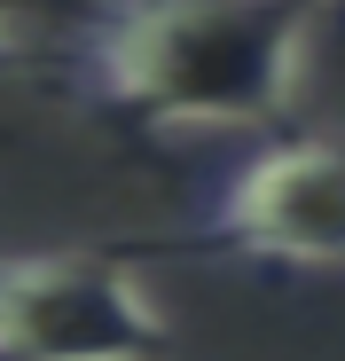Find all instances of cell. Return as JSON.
<instances>
[{"mask_svg":"<svg viewBox=\"0 0 345 361\" xmlns=\"http://www.w3.org/2000/svg\"><path fill=\"white\" fill-rule=\"evenodd\" d=\"M306 0H102L79 24V94L149 134L259 126L306 79Z\"/></svg>","mask_w":345,"mask_h":361,"instance_id":"cell-1","label":"cell"},{"mask_svg":"<svg viewBox=\"0 0 345 361\" xmlns=\"http://www.w3.org/2000/svg\"><path fill=\"white\" fill-rule=\"evenodd\" d=\"M0 361H172V322L110 252L0 259Z\"/></svg>","mask_w":345,"mask_h":361,"instance_id":"cell-2","label":"cell"},{"mask_svg":"<svg viewBox=\"0 0 345 361\" xmlns=\"http://www.w3.org/2000/svg\"><path fill=\"white\" fill-rule=\"evenodd\" d=\"M204 244L275 267H345V134L251 149L204 197Z\"/></svg>","mask_w":345,"mask_h":361,"instance_id":"cell-3","label":"cell"},{"mask_svg":"<svg viewBox=\"0 0 345 361\" xmlns=\"http://www.w3.org/2000/svg\"><path fill=\"white\" fill-rule=\"evenodd\" d=\"M32 55V8L24 0H0V71H16Z\"/></svg>","mask_w":345,"mask_h":361,"instance_id":"cell-4","label":"cell"},{"mask_svg":"<svg viewBox=\"0 0 345 361\" xmlns=\"http://www.w3.org/2000/svg\"><path fill=\"white\" fill-rule=\"evenodd\" d=\"M306 8H345V0H306Z\"/></svg>","mask_w":345,"mask_h":361,"instance_id":"cell-5","label":"cell"}]
</instances>
